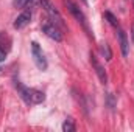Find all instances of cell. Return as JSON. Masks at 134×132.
<instances>
[{
    "instance_id": "1",
    "label": "cell",
    "mask_w": 134,
    "mask_h": 132,
    "mask_svg": "<svg viewBox=\"0 0 134 132\" xmlns=\"http://www.w3.org/2000/svg\"><path fill=\"white\" fill-rule=\"evenodd\" d=\"M63 2H64V5H66L67 11H69V13H70V14L75 17V20H76V22H78V23H80L83 28H84V31L89 34L92 39H94V34H92V31H91V30H89V27H87L86 16H84V14H83V11L78 8V5H76V3H73L72 0H63Z\"/></svg>"
},
{
    "instance_id": "2",
    "label": "cell",
    "mask_w": 134,
    "mask_h": 132,
    "mask_svg": "<svg viewBox=\"0 0 134 132\" xmlns=\"http://www.w3.org/2000/svg\"><path fill=\"white\" fill-rule=\"evenodd\" d=\"M39 3H41V6H42V9L48 14V19L53 22V23H56L58 27H63V28H66V23H64V19H63V16H61V13L56 9V6L50 2V0H39Z\"/></svg>"
},
{
    "instance_id": "3",
    "label": "cell",
    "mask_w": 134,
    "mask_h": 132,
    "mask_svg": "<svg viewBox=\"0 0 134 132\" xmlns=\"http://www.w3.org/2000/svg\"><path fill=\"white\" fill-rule=\"evenodd\" d=\"M41 28H42V31L47 34L50 39H53V40H56V42H61V40H63V33H61L59 27H58L56 23H53L50 19H48V20H44V22L41 23Z\"/></svg>"
},
{
    "instance_id": "4",
    "label": "cell",
    "mask_w": 134,
    "mask_h": 132,
    "mask_svg": "<svg viewBox=\"0 0 134 132\" xmlns=\"http://www.w3.org/2000/svg\"><path fill=\"white\" fill-rule=\"evenodd\" d=\"M31 55H33V61L36 64V67L39 70L45 71L48 64H47V59H45V56H44V53H42V50H41L37 42H31Z\"/></svg>"
},
{
    "instance_id": "5",
    "label": "cell",
    "mask_w": 134,
    "mask_h": 132,
    "mask_svg": "<svg viewBox=\"0 0 134 132\" xmlns=\"http://www.w3.org/2000/svg\"><path fill=\"white\" fill-rule=\"evenodd\" d=\"M91 64H92V67H94V70H95V73H97V76H98L100 82H101V84H106V82H108L106 70H104V67L97 61V58H95V55H94V53H91Z\"/></svg>"
},
{
    "instance_id": "6",
    "label": "cell",
    "mask_w": 134,
    "mask_h": 132,
    "mask_svg": "<svg viewBox=\"0 0 134 132\" xmlns=\"http://www.w3.org/2000/svg\"><path fill=\"white\" fill-rule=\"evenodd\" d=\"M30 20H31V11L27 9V11H24L20 16H17V19L14 20L13 27H14L16 30H22V28H25V27L30 23Z\"/></svg>"
},
{
    "instance_id": "7",
    "label": "cell",
    "mask_w": 134,
    "mask_h": 132,
    "mask_svg": "<svg viewBox=\"0 0 134 132\" xmlns=\"http://www.w3.org/2000/svg\"><path fill=\"white\" fill-rule=\"evenodd\" d=\"M13 82H14V87H16V90H17V93L20 95V98L24 99L27 104H31V101H30V89L28 87H25L19 79H13Z\"/></svg>"
},
{
    "instance_id": "8",
    "label": "cell",
    "mask_w": 134,
    "mask_h": 132,
    "mask_svg": "<svg viewBox=\"0 0 134 132\" xmlns=\"http://www.w3.org/2000/svg\"><path fill=\"white\" fill-rule=\"evenodd\" d=\"M115 30H117V39H119V44H120L122 55H123V58H126L128 56V36L120 27H117Z\"/></svg>"
},
{
    "instance_id": "9",
    "label": "cell",
    "mask_w": 134,
    "mask_h": 132,
    "mask_svg": "<svg viewBox=\"0 0 134 132\" xmlns=\"http://www.w3.org/2000/svg\"><path fill=\"white\" fill-rule=\"evenodd\" d=\"M30 101L31 104H41L45 101V93L37 89H30Z\"/></svg>"
},
{
    "instance_id": "10",
    "label": "cell",
    "mask_w": 134,
    "mask_h": 132,
    "mask_svg": "<svg viewBox=\"0 0 134 132\" xmlns=\"http://www.w3.org/2000/svg\"><path fill=\"white\" fill-rule=\"evenodd\" d=\"M100 53L106 61H111V59H112V51H111V48H109V45H108L106 42L100 44Z\"/></svg>"
},
{
    "instance_id": "11",
    "label": "cell",
    "mask_w": 134,
    "mask_h": 132,
    "mask_svg": "<svg viewBox=\"0 0 134 132\" xmlns=\"http://www.w3.org/2000/svg\"><path fill=\"white\" fill-rule=\"evenodd\" d=\"M63 131H64V132H73V131H75L73 118H66V121L63 123Z\"/></svg>"
},
{
    "instance_id": "12",
    "label": "cell",
    "mask_w": 134,
    "mask_h": 132,
    "mask_svg": "<svg viewBox=\"0 0 134 132\" xmlns=\"http://www.w3.org/2000/svg\"><path fill=\"white\" fill-rule=\"evenodd\" d=\"M103 17H104V19H106L112 27H114V28H117V27H119V20H117V19H115V16H114V14H111L109 11H106V13L103 14Z\"/></svg>"
},
{
    "instance_id": "13",
    "label": "cell",
    "mask_w": 134,
    "mask_h": 132,
    "mask_svg": "<svg viewBox=\"0 0 134 132\" xmlns=\"http://www.w3.org/2000/svg\"><path fill=\"white\" fill-rule=\"evenodd\" d=\"M30 3V0H13V5L16 6V8H24V6H27Z\"/></svg>"
},
{
    "instance_id": "14",
    "label": "cell",
    "mask_w": 134,
    "mask_h": 132,
    "mask_svg": "<svg viewBox=\"0 0 134 132\" xmlns=\"http://www.w3.org/2000/svg\"><path fill=\"white\" fill-rule=\"evenodd\" d=\"M5 59H6V50L0 47V62H2V61H5Z\"/></svg>"
},
{
    "instance_id": "15",
    "label": "cell",
    "mask_w": 134,
    "mask_h": 132,
    "mask_svg": "<svg viewBox=\"0 0 134 132\" xmlns=\"http://www.w3.org/2000/svg\"><path fill=\"white\" fill-rule=\"evenodd\" d=\"M83 3H84V5H87V0H83Z\"/></svg>"
},
{
    "instance_id": "16",
    "label": "cell",
    "mask_w": 134,
    "mask_h": 132,
    "mask_svg": "<svg viewBox=\"0 0 134 132\" xmlns=\"http://www.w3.org/2000/svg\"><path fill=\"white\" fill-rule=\"evenodd\" d=\"M133 40H134V28H133Z\"/></svg>"
},
{
    "instance_id": "17",
    "label": "cell",
    "mask_w": 134,
    "mask_h": 132,
    "mask_svg": "<svg viewBox=\"0 0 134 132\" xmlns=\"http://www.w3.org/2000/svg\"><path fill=\"white\" fill-rule=\"evenodd\" d=\"M133 3H134V0H133Z\"/></svg>"
}]
</instances>
